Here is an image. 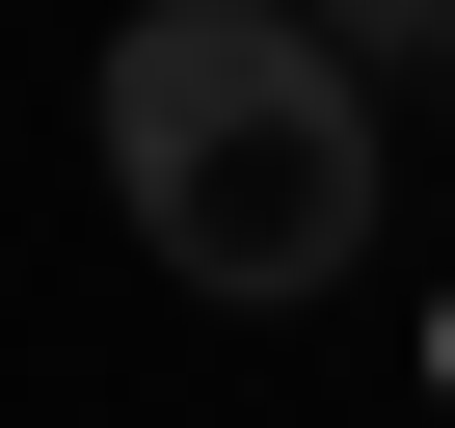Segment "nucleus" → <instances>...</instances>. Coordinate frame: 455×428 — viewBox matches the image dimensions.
<instances>
[{"mask_svg":"<svg viewBox=\"0 0 455 428\" xmlns=\"http://www.w3.org/2000/svg\"><path fill=\"white\" fill-rule=\"evenodd\" d=\"M81 107H108V187H134V242L188 295L295 321V295L375 268V81L295 28V0H134Z\"/></svg>","mask_w":455,"mask_h":428,"instance_id":"nucleus-1","label":"nucleus"},{"mask_svg":"<svg viewBox=\"0 0 455 428\" xmlns=\"http://www.w3.org/2000/svg\"><path fill=\"white\" fill-rule=\"evenodd\" d=\"M295 28H322L348 81H402V54H455V0H295Z\"/></svg>","mask_w":455,"mask_h":428,"instance_id":"nucleus-2","label":"nucleus"}]
</instances>
